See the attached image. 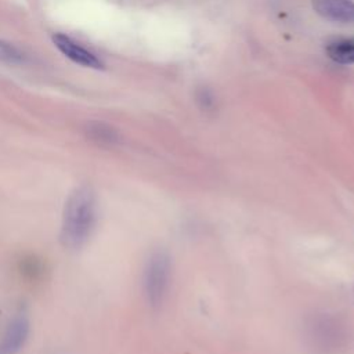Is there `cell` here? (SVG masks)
I'll return each instance as SVG.
<instances>
[{
  "label": "cell",
  "instance_id": "ba28073f",
  "mask_svg": "<svg viewBox=\"0 0 354 354\" xmlns=\"http://www.w3.org/2000/svg\"><path fill=\"white\" fill-rule=\"evenodd\" d=\"M90 136L93 137V140H95L97 142L101 144H115L118 141V134L113 129H111L109 126L101 124V123H95L94 126H91L88 129Z\"/></svg>",
  "mask_w": 354,
  "mask_h": 354
},
{
  "label": "cell",
  "instance_id": "5b68a950",
  "mask_svg": "<svg viewBox=\"0 0 354 354\" xmlns=\"http://www.w3.org/2000/svg\"><path fill=\"white\" fill-rule=\"evenodd\" d=\"M29 335V319L26 314L18 313L12 317L0 340V354H17Z\"/></svg>",
  "mask_w": 354,
  "mask_h": 354
},
{
  "label": "cell",
  "instance_id": "8992f818",
  "mask_svg": "<svg viewBox=\"0 0 354 354\" xmlns=\"http://www.w3.org/2000/svg\"><path fill=\"white\" fill-rule=\"evenodd\" d=\"M313 8L325 19L354 22V1L351 0H313Z\"/></svg>",
  "mask_w": 354,
  "mask_h": 354
},
{
  "label": "cell",
  "instance_id": "7a4b0ae2",
  "mask_svg": "<svg viewBox=\"0 0 354 354\" xmlns=\"http://www.w3.org/2000/svg\"><path fill=\"white\" fill-rule=\"evenodd\" d=\"M308 347L318 354H339L350 344V326L337 314L315 313L304 322Z\"/></svg>",
  "mask_w": 354,
  "mask_h": 354
},
{
  "label": "cell",
  "instance_id": "3957f363",
  "mask_svg": "<svg viewBox=\"0 0 354 354\" xmlns=\"http://www.w3.org/2000/svg\"><path fill=\"white\" fill-rule=\"evenodd\" d=\"M171 263L170 256L163 250L153 252L144 268V293L151 307L158 308L162 306L170 283Z\"/></svg>",
  "mask_w": 354,
  "mask_h": 354
},
{
  "label": "cell",
  "instance_id": "52a82bcc",
  "mask_svg": "<svg viewBox=\"0 0 354 354\" xmlns=\"http://www.w3.org/2000/svg\"><path fill=\"white\" fill-rule=\"evenodd\" d=\"M328 57L343 65L354 64V39H335L326 44Z\"/></svg>",
  "mask_w": 354,
  "mask_h": 354
},
{
  "label": "cell",
  "instance_id": "277c9868",
  "mask_svg": "<svg viewBox=\"0 0 354 354\" xmlns=\"http://www.w3.org/2000/svg\"><path fill=\"white\" fill-rule=\"evenodd\" d=\"M53 43L66 58H69L72 62L77 65H82L84 68H91V69H102L105 66L102 59L98 55H95L93 51L83 47L77 41H75L72 37L64 33L53 35Z\"/></svg>",
  "mask_w": 354,
  "mask_h": 354
},
{
  "label": "cell",
  "instance_id": "30bf717a",
  "mask_svg": "<svg viewBox=\"0 0 354 354\" xmlns=\"http://www.w3.org/2000/svg\"><path fill=\"white\" fill-rule=\"evenodd\" d=\"M198 102L201 104V106L203 109H210L213 106V104H214V97H213V94L209 90L203 88V90H201L198 93Z\"/></svg>",
  "mask_w": 354,
  "mask_h": 354
},
{
  "label": "cell",
  "instance_id": "9c48e42d",
  "mask_svg": "<svg viewBox=\"0 0 354 354\" xmlns=\"http://www.w3.org/2000/svg\"><path fill=\"white\" fill-rule=\"evenodd\" d=\"M0 61L7 64H21L24 61V55L17 47L0 39Z\"/></svg>",
  "mask_w": 354,
  "mask_h": 354
},
{
  "label": "cell",
  "instance_id": "6da1fadb",
  "mask_svg": "<svg viewBox=\"0 0 354 354\" xmlns=\"http://www.w3.org/2000/svg\"><path fill=\"white\" fill-rule=\"evenodd\" d=\"M97 221V198L88 185H80L68 196L62 213L59 241L66 249H79L90 238Z\"/></svg>",
  "mask_w": 354,
  "mask_h": 354
}]
</instances>
